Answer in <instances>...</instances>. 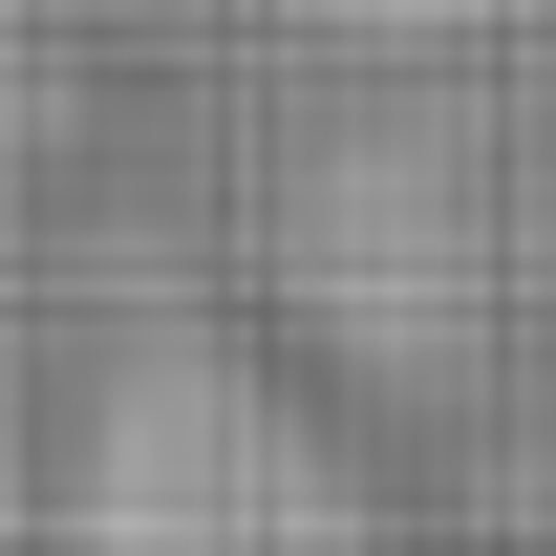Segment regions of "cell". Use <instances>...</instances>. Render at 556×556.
I'll return each instance as SVG.
<instances>
[{
    "instance_id": "obj_1",
    "label": "cell",
    "mask_w": 556,
    "mask_h": 556,
    "mask_svg": "<svg viewBox=\"0 0 556 556\" xmlns=\"http://www.w3.org/2000/svg\"><path fill=\"white\" fill-rule=\"evenodd\" d=\"M65 556H386V514H364V450L257 343H150L86 428Z\"/></svg>"
},
{
    "instance_id": "obj_2",
    "label": "cell",
    "mask_w": 556,
    "mask_h": 556,
    "mask_svg": "<svg viewBox=\"0 0 556 556\" xmlns=\"http://www.w3.org/2000/svg\"><path fill=\"white\" fill-rule=\"evenodd\" d=\"M321 22H386V43H450V22H535V0H321Z\"/></svg>"
}]
</instances>
